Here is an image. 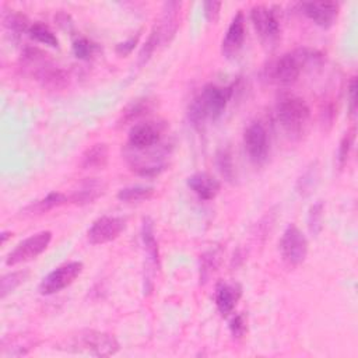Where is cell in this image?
<instances>
[{
  "mask_svg": "<svg viewBox=\"0 0 358 358\" xmlns=\"http://www.w3.org/2000/svg\"><path fill=\"white\" fill-rule=\"evenodd\" d=\"M155 108V101L148 97L144 98H137L136 101H132L130 104L122 111L121 119H119V125H128V123H133L137 119L146 117L147 114H150Z\"/></svg>",
  "mask_w": 358,
  "mask_h": 358,
  "instance_id": "21",
  "label": "cell"
},
{
  "mask_svg": "<svg viewBox=\"0 0 358 358\" xmlns=\"http://www.w3.org/2000/svg\"><path fill=\"white\" fill-rule=\"evenodd\" d=\"M223 8L221 2H206L203 5L204 9V16H206L209 23H216L220 17V10Z\"/></svg>",
  "mask_w": 358,
  "mask_h": 358,
  "instance_id": "36",
  "label": "cell"
},
{
  "mask_svg": "<svg viewBox=\"0 0 358 358\" xmlns=\"http://www.w3.org/2000/svg\"><path fill=\"white\" fill-rule=\"evenodd\" d=\"M68 201H69V197L66 195H63L61 192H50L41 200H37L35 203L30 204L24 212H27L30 215H42L55 208L62 206V204H66Z\"/></svg>",
  "mask_w": 358,
  "mask_h": 358,
  "instance_id": "22",
  "label": "cell"
},
{
  "mask_svg": "<svg viewBox=\"0 0 358 358\" xmlns=\"http://www.w3.org/2000/svg\"><path fill=\"white\" fill-rule=\"evenodd\" d=\"M55 19H57L58 24H59L63 30L70 31V30L73 28V23H72V19H70L69 14H66V13H59Z\"/></svg>",
  "mask_w": 358,
  "mask_h": 358,
  "instance_id": "38",
  "label": "cell"
},
{
  "mask_svg": "<svg viewBox=\"0 0 358 358\" xmlns=\"http://www.w3.org/2000/svg\"><path fill=\"white\" fill-rule=\"evenodd\" d=\"M308 239L294 224L288 226L280 239L281 258L288 266H299L308 257Z\"/></svg>",
  "mask_w": 358,
  "mask_h": 358,
  "instance_id": "7",
  "label": "cell"
},
{
  "mask_svg": "<svg viewBox=\"0 0 358 358\" xmlns=\"http://www.w3.org/2000/svg\"><path fill=\"white\" fill-rule=\"evenodd\" d=\"M242 297V287L238 283L220 281L216 286L215 301L219 312L223 317H228L235 310L238 301Z\"/></svg>",
  "mask_w": 358,
  "mask_h": 358,
  "instance_id": "16",
  "label": "cell"
},
{
  "mask_svg": "<svg viewBox=\"0 0 358 358\" xmlns=\"http://www.w3.org/2000/svg\"><path fill=\"white\" fill-rule=\"evenodd\" d=\"M189 189L201 200H213L220 193L221 183L209 172H196L186 181Z\"/></svg>",
  "mask_w": 358,
  "mask_h": 358,
  "instance_id": "15",
  "label": "cell"
},
{
  "mask_svg": "<svg viewBox=\"0 0 358 358\" xmlns=\"http://www.w3.org/2000/svg\"><path fill=\"white\" fill-rule=\"evenodd\" d=\"M23 70L43 88L63 90L69 84V73L58 66L39 48L27 46L21 54Z\"/></svg>",
  "mask_w": 358,
  "mask_h": 358,
  "instance_id": "3",
  "label": "cell"
},
{
  "mask_svg": "<svg viewBox=\"0 0 358 358\" xmlns=\"http://www.w3.org/2000/svg\"><path fill=\"white\" fill-rule=\"evenodd\" d=\"M28 277V272H13L2 277V286H0V295L6 298L8 294L13 292L21 283H24Z\"/></svg>",
  "mask_w": 358,
  "mask_h": 358,
  "instance_id": "31",
  "label": "cell"
},
{
  "mask_svg": "<svg viewBox=\"0 0 358 358\" xmlns=\"http://www.w3.org/2000/svg\"><path fill=\"white\" fill-rule=\"evenodd\" d=\"M73 347L97 357H110L119 351V343L112 335L98 330L80 332L74 337Z\"/></svg>",
  "mask_w": 358,
  "mask_h": 358,
  "instance_id": "5",
  "label": "cell"
},
{
  "mask_svg": "<svg viewBox=\"0 0 358 358\" xmlns=\"http://www.w3.org/2000/svg\"><path fill=\"white\" fill-rule=\"evenodd\" d=\"M245 16L242 12H238L231 20L226 37L221 42V52L226 58H235L245 42Z\"/></svg>",
  "mask_w": 358,
  "mask_h": 358,
  "instance_id": "14",
  "label": "cell"
},
{
  "mask_svg": "<svg viewBox=\"0 0 358 358\" xmlns=\"http://www.w3.org/2000/svg\"><path fill=\"white\" fill-rule=\"evenodd\" d=\"M216 166L223 175V178L228 182H234L235 179V166H234V159L232 152L230 147L220 148L216 155Z\"/></svg>",
  "mask_w": 358,
  "mask_h": 358,
  "instance_id": "27",
  "label": "cell"
},
{
  "mask_svg": "<svg viewBox=\"0 0 358 358\" xmlns=\"http://www.w3.org/2000/svg\"><path fill=\"white\" fill-rule=\"evenodd\" d=\"M250 21L265 45L273 46L277 42L281 31V24L279 13L273 8L265 5L252 8Z\"/></svg>",
  "mask_w": 358,
  "mask_h": 358,
  "instance_id": "8",
  "label": "cell"
},
{
  "mask_svg": "<svg viewBox=\"0 0 358 358\" xmlns=\"http://www.w3.org/2000/svg\"><path fill=\"white\" fill-rule=\"evenodd\" d=\"M81 262H69L58 266L55 270L50 272L39 284V294L42 295H54L70 284L76 281V279L83 272Z\"/></svg>",
  "mask_w": 358,
  "mask_h": 358,
  "instance_id": "10",
  "label": "cell"
},
{
  "mask_svg": "<svg viewBox=\"0 0 358 358\" xmlns=\"http://www.w3.org/2000/svg\"><path fill=\"white\" fill-rule=\"evenodd\" d=\"M243 146L249 160L253 164L262 166L266 163L270 151V140L268 129L262 122H252L245 129Z\"/></svg>",
  "mask_w": 358,
  "mask_h": 358,
  "instance_id": "6",
  "label": "cell"
},
{
  "mask_svg": "<svg viewBox=\"0 0 358 358\" xmlns=\"http://www.w3.org/2000/svg\"><path fill=\"white\" fill-rule=\"evenodd\" d=\"M237 83L228 86L208 84L192 99L189 106V121L196 129H203L208 121H217L227 110L228 102L234 97Z\"/></svg>",
  "mask_w": 358,
  "mask_h": 358,
  "instance_id": "2",
  "label": "cell"
},
{
  "mask_svg": "<svg viewBox=\"0 0 358 358\" xmlns=\"http://www.w3.org/2000/svg\"><path fill=\"white\" fill-rule=\"evenodd\" d=\"M221 262V250L210 249L200 257V281L206 283L208 279L217 270Z\"/></svg>",
  "mask_w": 358,
  "mask_h": 358,
  "instance_id": "24",
  "label": "cell"
},
{
  "mask_svg": "<svg viewBox=\"0 0 358 358\" xmlns=\"http://www.w3.org/2000/svg\"><path fill=\"white\" fill-rule=\"evenodd\" d=\"M110 161V148L106 143H95L88 147L80 159L83 170H104Z\"/></svg>",
  "mask_w": 358,
  "mask_h": 358,
  "instance_id": "19",
  "label": "cell"
},
{
  "mask_svg": "<svg viewBox=\"0 0 358 358\" xmlns=\"http://www.w3.org/2000/svg\"><path fill=\"white\" fill-rule=\"evenodd\" d=\"M348 110L350 115L354 117L357 112V79L351 77L348 83Z\"/></svg>",
  "mask_w": 358,
  "mask_h": 358,
  "instance_id": "37",
  "label": "cell"
},
{
  "mask_svg": "<svg viewBox=\"0 0 358 358\" xmlns=\"http://www.w3.org/2000/svg\"><path fill=\"white\" fill-rule=\"evenodd\" d=\"M230 332L235 339H242L248 332V318L245 314H238L230 321Z\"/></svg>",
  "mask_w": 358,
  "mask_h": 358,
  "instance_id": "33",
  "label": "cell"
},
{
  "mask_svg": "<svg viewBox=\"0 0 358 358\" xmlns=\"http://www.w3.org/2000/svg\"><path fill=\"white\" fill-rule=\"evenodd\" d=\"M128 221L119 216H102L88 228V241L92 245H102L115 241L125 230Z\"/></svg>",
  "mask_w": 358,
  "mask_h": 358,
  "instance_id": "12",
  "label": "cell"
},
{
  "mask_svg": "<svg viewBox=\"0 0 358 358\" xmlns=\"http://www.w3.org/2000/svg\"><path fill=\"white\" fill-rule=\"evenodd\" d=\"M354 137H355L354 130H348L347 133H344V136L340 140L339 150H337V164H339L340 170L344 168V166L348 161L350 152H351V148H352V144H354Z\"/></svg>",
  "mask_w": 358,
  "mask_h": 358,
  "instance_id": "32",
  "label": "cell"
},
{
  "mask_svg": "<svg viewBox=\"0 0 358 358\" xmlns=\"http://www.w3.org/2000/svg\"><path fill=\"white\" fill-rule=\"evenodd\" d=\"M3 24L5 27L12 32V35L14 37H20L23 32H28V28L31 27L28 19L14 10L10 12H3Z\"/></svg>",
  "mask_w": 358,
  "mask_h": 358,
  "instance_id": "26",
  "label": "cell"
},
{
  "mask_svg": "<svg viewBox=\"0 0 358 358\" xmlns=\"http://www.w3.org/2000/svg\"><path fill=\"white\" fill-rule=\"evenodd\" d=\"M160 43H161V37H160L159 27L156 26L155 28H152V31L150 32L147 41L144 42V45L140 49V54H139V65L140 66L146 65L151 59L152 54L156 52V49H157V46Z\"/></svg>",
  "mask_w": 358,
  "mask_h": 358,
  "instance_id": "29",
  "label": "cell"
},
{
  "mask_svg": "<svg viewBox=\"0 0 358 358\" xmlns=\"http://www.w3.org/2000/svg\"><path fill=\"white\" fill-rule=\"evenodd\" d=\"M298 8L311 21L325 30L335 26L340 12V6L336 2H304Z\"/></svg>",
  "mask_w": 358,
  "mask_h": 358,
  "instance_id": "13",
  "label": "cell"
},
{
  "mask_svg": "<svg viewBox=\"0 0 358 358\" xmlns=\"http://www.w3.org/2000/svg\"><path fill=\"white\" fill-rule=\"evenodd\" d=\"M275 121L290 140H299L310 128L311 110L305 99L286 95L275 107Z\"/></svg>",
  "mask_w": 358,
  "mask_h": 358,
  "instance_id": "4",
  "label": "cell"
},
{
  "mask_svg": "<svg viewBox=\"0 0 358 358\" xmlns=\"http://www.w3.org/2000/svg\"><path fill=\"white\" fill-rule=\"evenodd\" d=\"M322 61L324 55L318 50L310 48H298L268 63L262 76L268 84L290 87L298 81L299 76L306 68L319 65Z\"/></svg>",
  "mask_w": 358,
  "mask_h": 358,
  "instance_id": "1",
  "label": "cell"
},
{
  "mask_svg": "<svg viewBox=\"0 0 358 358\" xmlns=\"http://www.w3.org/2000/svg\"><path fill=\"white\" fill-rule=\"evenodd\" d=\"M166 126L160 122H140L136 123L130 132L128 139V146L133 151H146L160 144Z\"/></svg>",
  "mask_w": 358,
  "mask_h": 358,
  "instance_id": "11",
  "label": "cell"
},
{
  "mask_svg": "<svg viewBox=\"0 0 358 358\" xmlns=\"http://www.w3.org/2000/svg\"><path fill=\"white\" fill-rule=\"evenodd\" d=\"M28 35L46 45V46H50V48H59V39L58 37L55 35V32L50 30L46 24L41 23V21H37V23H32L31 27L28 28Z\"/></svg>",
  "mask_w": 358,
  "mask_h": 358,
  "instance_id": "25",
  "label": "cell"
},
{
  "mask_svg": "<svg viewBox=\"0 0 358 358\" xmlns=\"http://www.w3.org/2000/svg\"><path fill=\"white\" fill-rule=\"evenodd\" d=\"M317 178V168L315 167H311L308 171H306L298 181L297 183V190L299 195L302 196H306L311 189L314 188V181Z\"/></svg>",
  "mask_w": 358,
  "mask_h": 358,
  "instance_id": "34",
  "label": "cell"
},
{
  "mask_svg": "<svg viewBox=\"0 0 358 358\" xmlns=\"http://www.w3.org/2000/svg\"><path fill=\"white\" fill-rule=\"evenodd\" d=\"M141 241L150 262L156 268H160V250H159V242L156 239L155 224H152V220L148 217L143 219Z\"/></svg>",
  "mask_w": 358,
  "mask_h": 358,
  "instance_id": "20",
  "label": "cell"
},
{
  "mask_svg": "<svg viewBox=\"0 0 358 358\" xmlns=\"http://www.w3.org/2000/svg\"><path fill=\"white\" fill-rule=\"evenodd\" d=\"M181 2H167L163 9V17L159 27L161 43H170L175 37L179 26V12H181Z\"/></svg>",
  "mask_w": 358,
  "mask_h": 358,
  "instance_id": "18",
  "label": "cell"
},
{
  "mask_svg": "<svg viewBox=\"0 0 358 358\" xmlns=\"http://www.w3.org/2000/svg\"><path fill=\"white\" fill-rule=\"evenodd\" d=\"M9 232H6V231H3L2 232V243H6V241H8V238H9Z\"/></svg>",
  "mask_w": 358,
  "mask_h": 358,
  "instance_id": "39",
  "label": "cell"
},
{
  "mask_svg": "<svg viewBox=\"0 0 358 358\" xmlns=\"http://www.w3.org/2000/svg\"><path fill=\"white\" fill-rule=\"evenodd\" d=\"M324 212H325V206L322 201L315 203L314 206H311V209H310L308 228L314 237H318L324 228Z\"/></svg>",
  "mask_w": 358,
  "mask_h": 358,
  "instance_id": "30",
  "label": "cell"
},
{
  "mask_svg": "<svg viewBox=\"0 0 358 358\" xmlns=\"http://www.w3.org/2000/svg\"><path fill=\"white\" fill-rule=\"evenodd\" d=\"M73 55L80 61H90L97 54L98 45L87 37H77L73 41Z\"/></svg>",
  "mask_w": 358,
  "mask_h": 358,
  "instance_id": "28",
  "label": "cell"
},
{
  "mask_svg": "<svg viewBox=\"0 0 358 358\" xmlns=\"http://www.w3.org/2000/svg\"><path fill=\"white\" fill-rule=\"evenodd\" d=\"M107 185L99 178H86L79 183V186L72 192L69 200L79 206H86V204L94 203L106 193Z\"/></svg>",
  "mask_w": 358,
  "mask_h": 358,
  "instance_id": "17",
  "label": "cell"
},
{
  "mask_svg": "<svg viewBox=\"0 0 358 358\" xmlns=\"http://www.w3.org/2000/svg\"><path fill=\"white\" fill-rule=\"evenodd\" d=\"M50 241H52V232L50 231H39L26 238L8 255L6 265L17 266L20 263L37 259L41 253L46 250Z\"/></svg>",
  "mask_w": 358,
  "mask_h": 358,
  "instance_id": "9",
  "label": "cell"
},
{
  "mask_svg": "<svg viewBox=\"0 0 358 358\" xmlns=\"http://www.w3.org/2000/svg\"><path fill=\"white\" fill-rule=\"evenodd\" d=\"M139 38H140V34H136L135 37H130V38H128L126 41L119 42V43L117 45V48H115L117 54L121 55V57H128V55H130V54L133 52V49L136 48L137 42H139Z\"/></svg>",
  "mask_w": 358,
  "mask_h": 358,
  "instance_id": "35",
  "label": "cell"
},
{
  "mask_svg": "<svg viewBox=\"0 0 358 358\" xmlns=\"http://www.w3.org/2000/svg\"><path fill=\"white\" fill-rule=\"evenodd\" d=\"M156 189L152 186L146 185H136V186H128L118 192V199L125 203H136V201H146L155 196Z\"/></svg>",
  "mask_w": 358,
  "mask_h": 358,
  "instance_id": "23",
  "label": "cell"
}]
</instances>
